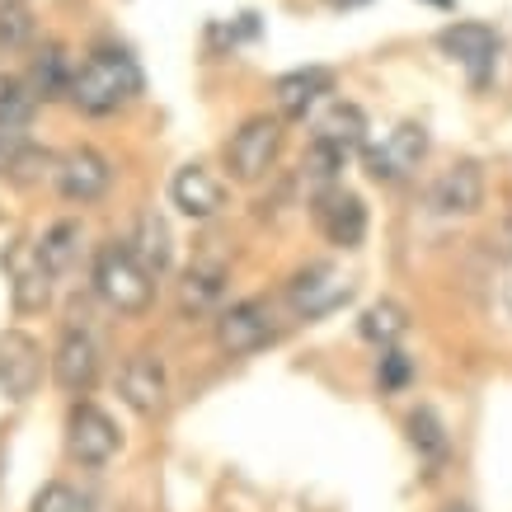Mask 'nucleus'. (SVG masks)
I'll list each match as a JSON object with an SVG mask.
<instances>
[{
	"label": "nucleus",
	"mask_w": 512,
	"mask_h": 512,
	"mask_svg": "<svg viewBox=\"0 0 512 512\" xmlns=\"http://www.w3.org/2000/svg\"><path fill=\"white\" fill-rule=\"evenodd\" d=\"M282 141H287V132H282L278 113H254V118H245V123L231 132L226 151H221L226 174H231L235 184H259V179H268V170H273L282 156Z\"/></svg>",
	"instance_id": "3"
},
{
	"label": "nucleus",
	"mask_w": 512,
	"mask_h": 512,
	"mask_svg": "<svg viewBox=\"0 0 512 512\" xmlns=\"http://www.w3.org/2000/svg\"><path fill=\"white\" fill-rule=\"evenodd\" d=\"M170 202L188 221H212L226 207V184L207 165H184L170 179Z\"/></svg>",
	"instance_id": "16"
},
{
	"label": "nucleus",
	"mask_w": 512,
	"mask_h": 512,
	"mask_svg": "<svg viewBox=\"0 0 512 512\" xmlns=\"http://www.w3.org/2000/svg\"><path fill=\"white\" fill-rule=\"evenodd\" d=\"M325 94H334V71H325V66H301V71H287V76L273 80V99H278L282 123L306 118Z\"/></svg>",
	"instance_id": "17"
},
{
	"label": "nucleus",
	"mask_w": 512,
	"mask_h": 512,
	"mask_svg": "<svg viewBox=\"0 0 512 512\" xmlns=\"http://www.w3.org/2000/svg\"><path fill=\"white\" fill-rule=\"evenodd\" d=\"M0 76H5V71H0Z\"/></svg>",
	"instance_id": "33"
},
{
	"label": "nucleus",
	"mask_w": 512,
	"mask_h": 512,
	"mask_svg": "<svg viewBox=\"0 0 512 512\" xmlns=\"http://www.w3.org/2000/svg\"><path fill=\"white\" fill-rule=\"evenodd\" d=\"M442 512H475V508H470V503H447Z\"/></svg>",
	"instance_id": "31"
},
{
	"label": "nucleus",
	"mask_w": 512,
	"mask_h": 512,
	"mask_svg": "<svg viewBox=\"0 0 512 512\" xmlns=\"http://www.w3.org/2000/svg\"><path fill=\"white\" fill-rule=\"evenodd\" d=\"M43 174H57V160L47 156V151H24V156H19V165L15 170H10V179H15V184H33V179H43Z\"/></svg>",
	"instance_id": "28"
},
{
	"label": "nucleus",
	"mask_w": 512,
	"mask_h": 512,
	"mask_svg": "<svg viewBox=\"0 0 512 512\" xmlns=\"http://www.w3.org/2000/svg\"><path fill=\"white\" fill-rule=\"evenodd\" d=\"M484 207V170L475 160H456L428 188V212L433 217H475Z\"/></svg>",
	"instance_id": "14"
},
{
	"label": "nucleus",
	"mask_w": 512,
	"mask_h": 512,
	"mask_svg": "<svg viewBox=\"0 0 512 512\" xmlns=\"http://www.w3.org/2000/svg\"><path fill=\"white\" fill-rule=\"evenodd\" d=\"M33 15L24 0H0V52H24L33 43Z\"/></svg>",
	"instance_id": "25"
},
{
	"label": "nucleus",
	"mask_w": 512,
	"mask_h": 512,
	"mask_svg": "<svg viewBox=\"0 0 512 512\" xmlns=\"http://www.w3.org/2000/svg\"><path fill=\"white\" fill-rule=\"evenodd\" d=\"M273 339H278V325H273V311H268L259 296L217 311V348L226 357H249V353H259V348H268Z\"/></svg>",
	"instance_id": "6"
},
{
	"label": "nucleus",
	"mask_w": 512,
	"mask_h": 512,
	"mask_svg": "<svg viewBox=\"0 0 512 512\" xmlns=\"http://www.w3.org/2000/svg\"><path fill=\"white\" fill-rule=\"evenodd\" d=\"M99 367H104V353H99V339H94L90 329H66L62 343H57V353H52V376H57V386L66 395H90L94 381H99Z\"/></svg>",
	"instance_id": "13"
},
{
	"label": "nucleus",
	"mask_w": 512,
	"mask_h": 512,
	"mask_svg": "<svg viewBox=\"0 0 512 512\" xmlns=\"http://www.w3.org/2000/svg\"><path fill=\"white\" fill-rule=\"evenodd\" d=\"M433 5H442V10H451V0H433Z\"/></svg>",
	"instance_id": "32"
},
{
	"label": "nucleus",
	"mask_w": 512,
	"mask_h": 512,
	"mask_svg": "<svg viewBox=\"0 0 512 512\" xmlns=\"http://www.w3.org/2000/svg\"><path fill=\"white\" fill-rule=\"evenodd\" d=\"M43 348H38V339L33 334H24V329H5L0 334V395L5 400H33L38 395V386H43Z\"/></svg>",
	"instance_id": "7"
},
{
	"label": "nucleus",
	"mask_w": 512,
	"mask_h": 512,
	"mask_svg": "<svg viewBox=\"0 0 512 512\" xmlns=\"http://www.w3.org/2000/svg\"><path fill=\"white\" fill-rule=\"evenodd\" d=\"M5 268H10V301H15L19 315H38L52 306V264L43 259V249L38 245H15L10 249V259H5Z\"/></svg>",
	"instance_id": "15"
},
{
	"label": "nucleus",
	"mask_w": 512,
	"mask_h": 512,
	"mask_svg": "<svg viewBox=\"0 0 512 512\" xmlns=\"http://www.w3.org/2000/svg\"><path fill=\"white\" fill-rule=\"evenodd\" d=\"M404 428H409V447H414V456H419V466H428V470L447 466L451 437H447V423L437 419V409L419 404V409L404 419Z\"/></svg>",
	"instance_id": "20"
},
{
	"label": "nucleus",
	"mask_w": 512,
	"mask_h": 512,
	"mask_svg": "<svg viewBox=\"0 0 512 512\" xmlns=\"http://www.w3.org/2000/svg\"><path fill=\"white\" fill-rule=\"evenodd\" d=\"M38 249H43V259L52 264V273H66L80 254V221H57V226H47Z\"/></svg>",
	"instance_id": "24"
},
{
	"label": "nucleus",
	"mask_w": 512,
	"mask_h": 512,
	"mask_svg": "<svg viewBox=\"0 0 512 512\" xmlns=\"http://www.w3.org/2000/svg\"><path fill=\"white\" fill-rule=\"evenodd\" d=\"M357 334L386 353V348H395V343L409 334V311H404L400 301H376V306H367V311H362Z\"/></svg>",
	"instance_id": "23"
},
{
	"label": "nucleus",
	"mask_w": 512,
	"mask_h": 512,
	"mask_svg": "<svg viewBox=\"0 0 512 512\" xmlns=\"http://www.w3.org/2000/svg\"><path fill=\"white\" fill-rule=\"evenodd\" d=\"M29 512H90V503H85V498H80L66 480H52V484H43V489L33 494Z\"/></svg>",
	"instance_id": "26"
},
{
	"label": "nucleus",
	"mask_w": 512,
	"mask_h": 512,
	"mask_svg": "<svg viewBox=\"0 0 512 512\" xmlns=\"http://www.w3.org/2000/svg\"><path fill=\"white\" fill-rule=\"evenodd\" d=\"M414 381V362L400 353V348H386L381 362H376V386L381 390H404Z\"/></svg>",
	"instance_id": "27"
},
{
	"label": "nucleus",
	"mask_w": 512,
	"mask_h": 512,
	"mask_svg": "<svg viewBox=\"0 0 512 512\" xmlns=\"http://www.w3.org/2000/svg\"><path fill=\"white\" fill-rule=\"evenodd\" d=\"M71 80H76V62H71V52H66L62 43H43L38 52H33L24 85L33 90L38 104H52V99H71Z\"/></svg>",
	"instance_id": "18"
},
{
	"label": "nucleus",
	"mask_w": 512,
	"mask_h": 512,
	"mask_svg": "<svg viewBox=\"0 0 512 512\" xmlns=\"http://www.w3.org/2000/svg\"><path fill=\"white\" fill-rule=\"evenodd\" d=\"M141 66L132 52L123 47H94L90 57L76 66V80H71V104L90 118H109V113L127 109L141 94Z\"/></svg>",
	"instance_id": "1"
},
{
	"label": "nucleus",
	"mask_w": 512,
	"mask_h": 512,
	"mask_svg": "<svg viewBox=\"0 0 512 512\" xmlns=\"http://www.w3.org/2000/svg\"><path fill=\"white\" fill-rule=\"evenodd\" d=\"M503 306L512 315V245H508V268H503Z\"/></svg>",
	"instance_id": "30"
},
{
	"label": "nucleus",
	"mask_w": 512,
	"mask_h": 512,
	"mask_svg": "<svg viewBox=\"0 0 512 512\" xmlns=\"http://www.w3.org/2000/svg\"><path fill=\"white\" fill-rule=\"evenodd\" d=\"M123 437H118V423L90 400H76L71 414H66V451L71 461H80L85 470H104L118 456Z\"/></svg>",
	"instance_id": "5"
},
{
	"label": "nucleus",
	"mask_w": 512,
	"mask_h": 512,
	"mask_svg": "<svg viewBox=\"0 0 512 512\" xmlns=\"http://www.w3.org/2000/svg\"><path fill=\"white\" fill-rule=\"evenodd\" d=\"M315 226H320L329 245L357 249L367 240V202L343 184L325 188V193H315Z\"/></svg>",
	"instance_id": "12"
},
{
	"label": "nucleus",
	"mask_w": 512,
	"mask_h": 512,
	"mask_svg": "<svg viewBox=\"0 0 512 512\" xmlns=\"http://www.w3.org/2000/svg\"><path fill=\"white\" fill-rule=\"evenodd\" d=\"M348 296H353V278L334 264H306L287 282V306L296 320H325L339 306H348Z\"/></svg>",
	"instance_id": "4"
},
{
	"label": "nucleus",
	"mask_w": 512,
	"mask_h": 512,
	"mask_svg": "<svg viewBox=\"0 0 512 512\" xmlns=\"http://www.w3.org/2000/svg\"><path fill=\"white\" fill-rule=\"evenodd\" d=\"M57 193L66 202H99L113 188V160L94 146H71L66 156H57Z\"/></svg>",
	"instance_id": "8"
},
{
	"label": "nucleus",
	"mask_w": 512,
	"mask_h": 512,
	"mask_svg": "<svg viewBox=\"0 0 512 512\" xmlns=\"http://www.w3.org/2000/svg\"><path fill=\"white\" fill-rule=\"evenodd\" d=\"M226 296V268L221 264H198L188 268L184 282H179V311L184 315H207L221 306Z\"/></svg>",
	"instance_id": "21"
},
{
	"label": "nucleus",
	"mask_w": 512,
	"mask_h": 512,
	"mask_svg": "<svg viewBox=\"0 0 512 512\" xmlns=\"http://www.w3.org/2000/svg\"><path fill=\"white\" fill-rule=\"evenodd\" d=\"M437 47H442L451 62L466 71L470 85H484V80L494 76V62H498V33L489 29V24H475V19L447 24V29L437 33Z\"/></svg>",
	"instance_id": "10"
},
{
	"label": "nucleus",
	"mask_w": 512,
	"mask_h": 512,
	"mask_svg": "<svg viewBox=\"0 0 512 512\" xmlns=\"http://www.w3.org/2000/svg\"><path fill=\"white\" fill-rule=\"evenodd\" d=\"M118 395L141 419L165 414V404H170V372H165V362L156 353H132L123 362V372H118Z\"/></svg>",
	"instance_id": "9"
},
{
	"label": "nucleus",
	"mask_w": 512,
	"mask_h": 512,
	"mask_svg": "<svg viewBox=\"0 0 512 512\" xmlns=\"http://www.w3.org/2000/svg\"><path fill=\"white\" fill-rule=\"evenodd\" d=\"M90 282L94 292H99V301L109 306V311L118 315H146L151 311V301H156V273L141 264L137 254H132V245H99V254H94V268H90Z\"/></svg>",
	"instance_id": "2"
},
{
	"label": "nucleus",
	"mask_w": 512,
	"mask_h": 512,
	"mask_svg": "<svg viewBox=\"0 0 512 512\" xmlns=\"http://www.w3.org/2000/svg\"><path fill=\"white\" fill-rule=\"evenodd\" d=\"M311 141H325V146L343 151V156H353V151L367 146V113L357 109V104H348V99H334V104L315 118Z\"/></svg>",
	"instance_id": "19"
},
{
	"label": "nucleus",
	"mask_w": 512,
	"mask_h": 512,
	"mask_svg": "<svg viewBox=\"0 0 512 512\" xmlns=\"http://www.w3.org/2000/svg\"><path fill=\"white\" fill-rule=\"evenodd\" d=\"M132 254H137L141 264L151 268V273H170L174 264V240H170V226H165V217L160 212H141L137 221V240H132Z\"/></svg>",
	"instance_id": "22"
},
{
	"label": "nucleus",
	"mask_w": 512,
	"mask_h": 512,
	"mask_svg": "<svg viewBox=\"0 0 512 512\" xmlns=\"http://www.w3.org/2000/svg\"><path fill=\"white\" fill-rule=\"evenodd\" d=\"M24 151H29V132H24V127H5V123H0V174L15 170Z\"/></svg>",
	"instance_id": "29"
},
{
	"label": "nucleus",
	"mask_w": 512,
	"mask_h": 512,
	"mask_svg": "<svg viewBox=\"0 0 512 512\" xmlns=\"http://www.w3.org/2000/svg\"><path fill=\"white\" fill-rule=\"evenodd\" d=\"M428 156V127L423 123H400L381 146L367 151V174L376 184H400L423 165Z\"/></svg>",
	"instance_id": "11"
}]
</instances>
